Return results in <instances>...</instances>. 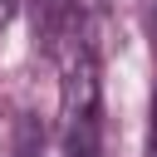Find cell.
<instances>
[{
	"label": "cell",
	"instance_id": "2",
	"mask_svg": "<svg viewBox=\"0 0 157 157\" xmlns=\"http://www.w3.org/2000/svg\"><path fill=\"white\" fill-rule=\"evenodd\" d=\"M10 10H15V0H0V29L10 25Z\"/></svg>",
	"mask_w": 157,
	"mask_h": 157
},
{
	"label": "cell",
	"instance_id": "1",
	"mask_svg": "<svg viewBox=\"0 0 157 157\" xmlns=\"http://www.w3.org/2000/svg\"><path fill=\"white\" fill-rule=\"evenodd\" d=\"M25 157H44V142H34L29 132H25Z\"/></svg>",
	"mask_w": 157,
	"mask_h": 157
},
{
	"label": "cell",
	"instance_id": "3",
	"mask_svg": "<svg viewBox=\"0 0 157 157\" xmlns=\"http://www.w3.org/2000/svg\"><path fill=\"white\" fill-rule=\"evenodd\" d=\"M147 157H157V132H152V142H147Z\"/></svg>",
	"mask_w": 157,
	"mask_h": 157
}]
</instances>
